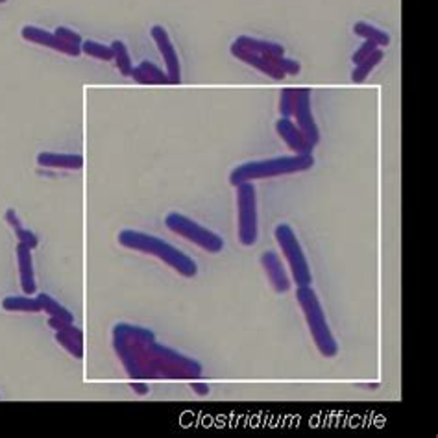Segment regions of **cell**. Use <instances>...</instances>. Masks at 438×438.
Returning a JSON list of instances; mask_svg holds the SVG:
<instances>
[{
  "label": "cell",
  "mask_w": 438,
  "mask_h": 438,
  "mask_svg": "<svg viewBox=\"0 0 438 438\" xmlns=\"http://www.w3.org/2000/svg\"><path fill=\"white\" fill-rule=\"evenodd\" d=\"M113 346L130 377L198 379L201 366L178 351L155 342L154 333L130 324H117Z\"/></svg>",
  "instance_id": "1"
},
{
  "label": "cell",
  "mask_w": 438,
  "mask_h": 438,
  "mask_svg": "<svg viewBox=\"0 0 438 438\" xmlns=\"http://www.w3.org/2000/svg\"><path fill=\"white\" fill-rule=\"evenodd\" d=\"M231 54L237 60L244 61L246 65L255 67L257 71L274 80H283L287 74H298L302 69L296 60L285 58V50L281 45L255 39V37H237L231 43Z\"/></svg>",
  "instance_id": "2"
},
{
  "label": "cell",
  "mask_w": 438,
  "mask_h": 438,
  "mask_svg": "<svg viewBox=\"0 0 438 438\" xmlns=\"http://www.w3.org/2000/svg\"><path fill=\"white\" fill-rule=\"evenodd\" d=\"M117 239H119L120 246L133 250V252H141V254L154 255V257L163 261L165 265H168L172 270L182 274L184 278H195L198 274V267L189 255H185L176 246H172V244L165 243L154 235L137 230H122Z\"/></svg>",
  "instance_id": "3"
},
{
  "label": "cell",
  "mask_w": 438,
  "mask_h": 438,
  "mask_svg": "<svg viewBox=\"0 0 438 438\" xmlns=\"http://www.w3.org/2000/svg\"><path fill=\"white\" fill-rule=\"evenodd\" d=\"M313 165V154H294L283 155V157H272V160L250 161V163H243V165H239L237 168L231 171L230 184L233 187H237L241 184H252L255 179L296 174V172L309 171Z\"/></svg>",
  "instance_id": "4"
},
{
  "label": "cell",
  "mask_w": 438,
  "mask_h": 438,
  "mask_svg": "<svg viewBox=\"0 0 438 438\" xmlns=\"http://www.w3.org/2000/svg\"><path fill=\"white\" fill-rule=\"evenodd\" d=\"M296 300L303 311V316L307 320V327L311 331L316 348L324 357H335L338 353V344L333 337L331 329L327 326L326 313L322 309L316 292L311 289V285L305 287H298Z\"/></svg>",
  "instance_id": "5"
},
{
  "label": "cell",
  "mask_w": 438,
  "mask_h": 438,
  "mask_svg": "<svg viewBox=\"0 0 438 438\" xmlns=\"http://www.w3.org/2000/svg\"><path fill=\"white\" fill-rule=\"evenodd\" d=\"M165 226L172 233H176L179 237H184L185 241L200 246L201 250H206L209 254H219L224 248V241L215 233V231L204 228L198 222H195L189 217H185L182 213H168L165 219Z\"/></svg>",
  "instance_id": "6"
},
{
  "label": "cell",
  "mask_w": 438,
  "mask_h": 438,
  "mask_svg": "<svg viewBox=\"0 0 438 438\" xmlns=\"http://www.w3.org/2000/svg\"><path fill=\"white\" fill-rule=\"evenodd\" d=\"M274 237H276L279 248H281L283 255L289 261V267L292 270V276H294V281H296L298 287L311 285V279H313L311 268H309L307 257L303 254L302 244L294 235V230L289 224H279L276 231H274Z\"/></svg>",
  "instance_id": "7"
},
{
  "label": "cell",
  "mask_w": 438,
  "mask_h": 438,
  "mask_svg": "<svg viewBox=\"0 0 438 438\" xmlns=\"http://www.w3.org/2000/svg\"><path fill=\"white\" fill-rule=\"evenodd\" d=\"M237 224L239 241L243 246L257 243V195L254 184L237 185Z\"/></svg>",
  "instance_id": "8"
},
{
  "label": "cell",
  "mask_w": 438,
  "mask_h": 438,
  "mask_svg": "<svg viewBox=\"0 0 438 438\" xmlns=\"http://www.w3.org/2000/svg\"><path fill=\"white\" fill-rule=\"evenodd\" d=\"M290 117L296 119V126L300 128V131L313 146H316L320 142V130L316 122H314L313 111H311V89H307V87L294 89V100H292Z\"/></svg>",
  "instance_id": "9"
},
{
  "label": "cell",
  "mask_w": 438,
  "mask_h": 438,
  "mask_svg": "<svg viewBox=\"0 0 438 438\" xmlns=\"http://www.w3.org/2000/svg\"><path fill=\"white\" fill-rule=\"evenodd\" d=\"M150 36H152V39H154L157 48H160L163 60H165L166 76H168L171 83L172 85L182 83V67H179L178 52H176V48L172 45L166 30L163 26H160V24H155V26H152V30H150Z\"/></svg>",
  "instance_id": "10"
},
{
  "label": "cell",
  "mask_w": 438,
  "mask_h": 438,
  "mask_svg": "<svg viewBox=\"0 0 438 438\" xmlns=\"http://www.w3.org/2000/svg\"><path fill=\"white\" fill-rule=\"evenodd\" d=\"M21 36H23L24 41L36 43V45H41V47L52 48L56 52H63L67 54V56H71V58H78V56L82 54L69 47L65 41H61L56 34H50V32L43 30V28H37V26H30V24H26L23 30H21Z\"/></svg>",
  "instance_id": "11"
},
{
  "label": "cell",
  "mask_w": 438,
  "mask_h": 438,
  "mask_svg": "<svg viewBox=\"0 0 438 438\" xmlns=\"http://www.w3.org/2000/svg\"><path fill=\"white\" fill-rule=\"evenodd\" d=\"M276 131L294 154H313V144L305 139L300 128L290 119H279L276 122Z\"/></svg>",
  "instance_id": "12"
},
{
  "label": "cell",
  "mask_w": 438,
  "mask_h": 438,
  "mask_svg": "<svg viewBox=\"0 0 438 438\" xmlns=\"http://www.w3.org/2000/svg\"><path fill=\"white\" fill-rule=\"evenodd\" d=\"M261 267H263L267 278L270 279V285H272L278 294H283V292L290 289V279L287 272H285L281 259H279V255L276 252L270 250V252H265L261 255Z\"/></svg>",
  "instance_id": "13"
},
{
  "label": "cell",
  "mask_w": 438,
  "mask_h": 438,
  "mask_svg": "<svg viewBox=\"0 0 438 438\" xmlns=\"http://www.w3.org/2000/svg\"><path fill=\"white\" fill-rule=\"evenodd\" d=\"M17 263L19 272H21V287L26 296H32L37 289L36 278H34V259H32V250L21 243L17 246Z\"/></svg>",
  "instance_id": "14"
},
{
  "label": "cell",
  "mask_w": 438,
  "mask_h": 438,
  "mask_svg": "<svg viewBox=\"0 0 438 438\" xmlns=\"http://www.w3.org/2000/svg\"><path fill=\"white\" fill-rule=\"evenodd\" d=\"M37 165L45 168H67L78 171L83 166V155L78 154H54V152H41L37 155Z\"/></svg>",
  "instance_id": "15"
},
{
  "label": "cell",
  "mask_w": 438,
  "mask_h": 438,
  "mask_svg": "<svg viewBox=\"0 0 438 438\" xmlns=\"http://www.w3.org/2000/svg\"><path fill=\"white\" fill-rule=\"evenodd\" d=\"M56 340L76 359H83V333L72 324H65L63 329L56 331Z\"/></svg>",
  "instance_id": "16"
},
{
  "label": "cell",
  "mask_w": 438,
  "mask_h": 438,
  "mask_svg": "<svg viewBox=\"0 0 438 438\" xmlns=\"http://www.w3.org/2000/svg\"><path fill=\"white\" fill-rule=\"evenodd\" d=\"M2 309L10 313H41V302L37 298L8 296L2 300Z\"/></svg>",
  "instance_id": "17"
},
{
  "label": "cell",
  "mask_w": 438,
  "mask_h": 438,
  "mask_svg": "<svg viewBox=\"0 0 438 438\" xmlns=\"http://www.w3.org/2000/svg\"><path fill=\"white\" fill-rule=\"evenodd\" d=\"M353 32H355V36H361L364 39L373 41L379 48L391 45V36L385 30H381V28H377V26H373L370 23H364V21H359V23L353 24Z\"/></svg>",
  "instance_id": "18"
},
{
  "label": "cell",
  "mask_w": 438,
  "mask_h": 438,
  "mask_svg": "<svg viewBox=\"0 0 438 438\" xmlns=\"http://www.w3.org/2000/svg\"><path fill=\"white\" fill-rule=\"evenodd\" d=\"M383 58H385V54H383V50L381 48H377V50H373L370 56H368L366 60L361 61L359 65H355V69H353V72H351V82H355V83H362L364 80L368 78V74L375 69V67L383 61Z\"/></svg>",
  "instance_id": "19"
},
{
  "label": "cell",
  "mask_w": 438,
  "mask_h": 438,
  "mask_svg": "<svg viewBox=\"0 0 438 438\" xmlns=\"http://www.w3.org/2000/svg\"><path fill=\"white\" fill-rule=\"evenodd\" d=\"M37 300L41 302V307L43 311L50 316V318H58V320H63V322H74V316H72L71 311H67L63 305H60V303L56 302L54 298H50L48 294H39L37 296Z\"/></svg>",
  "instance_id": "20"
},
{
  "label": "cell",
  "mask_w": 438,
  "mask_h": 438,
  "mask_svg": "<svg viewBox=\"0 0 438 438\" xmlns=\"http://www.w3.org/2000/svg\"><path fill=\"white\" fill-rule=\"evenodd\" d=\"M111 48H113V60L117 63V69L120 71L122 76H130L131 74V69H133V63H131V58H130V52H128V48L122 41L119 39H115L111 43Z\"/></svg>",
  "instance_id": "21"
},
{
  "label": "cell",
  "mask_w": 438,
  "mask_h": 438,
  "mask_svg": "<svg viewBox=\"0 0 438 438\" xmlns=\"http://www.w3.org/2000/svg\"><path fill=\"white\" fill-rule=\"evenodd\" d=\"M82 52L91 56V58H95V60H102V61H111L113 60V48L111 45L107 47V45H102L98 41H87L82 43Z\"/></svg>",
  "instance_id": "22"
},
{
  "label": "cell",
  "mask_w": 438,
  "mask_h": 438,
  "mask_svg": "<svg viewBox=\"0 0 438 438\" xmlns=\"http://www.w3.org/2000/svg\"><path fill=\"white\" fill-rule=\"evenodd\" d=\"M142 72L146 74V78L150 80V85H166V83H171L168 76H166V72H163L157 65H154L152 61H141Z\"/></svg>",
  "instance_id": "23"
},
{
  "label": "cell",
  "mask_w": 438,
  "mask_h": 438,
  "mask_svg": "<svg viewBox=\"0 0 438 438\" xmlns=\"http://www.w3.org/2000/svg\"><path fill=\"white\" fill-rule=\"evenodd\" d=\"M54 34L60 37L61 41H65L71 48H74V50H78V52H82L83 39L80 34H76L74 30H69V28H65V26H58Z\"/></svg>",
  "instance_id": "24"
},
{
  "label": "cell",
  "mask_w": 438,
  "mask_h": 438,
  "mask_svg": "<svg viewBox=\"0 0 438 438\" xmlns=\"http://www.w3.org/2000/svg\"><path fill=\"white\" fill-rule=\"evenodd\" d=\"M377 45L373 41H370V39H364V43L361 45V48L359 50H355L353 52V56H351V61H353V65H359L361 61H364L370 56V54L373 52V50H377Z\"/></svg>",
  "instance_id": "25"
},
{
  "label": "cell",
  "mask_w": 438,
  "mask_h": 438,
  "mask_svg": "<svg viewBox=\"0 0 438 438\" xmlns=\"http://www.w3.org/2000/svg\"><path fill=\"white\" fill-rule=\"evenodd\" d=\"M15 235H17L19 243L24 244V246H28L30 250L37 248V244H39V241H37V235L30 230H24V228H21V230L15 231Z\"/></svg>",
  "instance_id": "26"
},
{
  "label": "cell",
  "mask_w": 438,
  "mask_h": 438,
  "mask_svg": "<svg viewBox=\"0 0 438 438\" xmlns=\"http://www.w3.org/2000/svg\"><path fill=\"white\" fill-rule=\"evenodd\" d=\"M130 76H133V80H135L137 83H142V85H150V80L149 78H146V74H144V72H142V69L139 65L137 67H133V69H131V74Z\"/></svg>",
  "instance_id": "27"
},
{
  "label": "cell",
  "mask_w": 438,
  "mask_h": 438,
  "mask_svg": "<svg viewBox=\"0 0 438 438\" xmlns=\"http://www.w3.org/2000/svg\"><path fill=\"white\" fill-rule=\"evenodd\" d=\"M6 220H8V224L12 226V228L15 231L23 228V224H21V220H19L17 213H15V209H8V211H6Z\"/></svg>",
  "instance_id": "28"
},
{
  "label": "cell",
  "mask_w": 438,
  "mask_h": 438,
  "mask_svg": "<svg viewBox=\"0 0 438 438\" xmlns=\"http://www.w3.org/2000/svg\"><path fill=\"white\" fill-rule=\"evenodd\" d=\"M193 391L198 394V396H208L209 394V386L206 383H193Z\"/></svg>",
  "instance_id": "29"
},
{
  "label": "cell",
  "mask_w": 438,
  "mask_h": 438,
  "mask_svg": "<svg viewBox=\"0 0 438 438\" xmlns=\"http://www.w3.org/2000/svg\"><path fill=\"white\" fill-rule=\"evenodd\" d=\"M131 388H133V391L137 392V394H149V385H142V383H133V385H131Z\"/></svg>",
  "instance_id": "30"
},
{
  "label": "cell",
  "mask_w": 438,
  "mask_h": 438,
  "mask_svg": "<svg viewBox=\"0 0 438 438\" xmlns=\"http://www.w3.org/2000/svg\"><path fill=\"white\" fill-rule=\"evenodd\" d=\"M4 2H8V0H0V4H4Z\"/></svg>",
  "instance_id": "31"
}]
</instances>
